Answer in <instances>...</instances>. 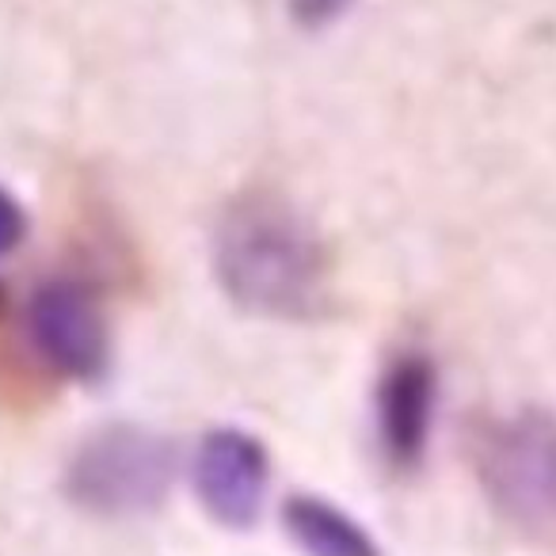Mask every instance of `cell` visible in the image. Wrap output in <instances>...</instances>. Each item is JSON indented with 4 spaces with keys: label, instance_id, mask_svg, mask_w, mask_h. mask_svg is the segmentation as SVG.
I'll return each instance as SVG.
<instances>
[{
    "label": "cell",
    "instance_id": "obj_1",
    "mask_svg": "<svg viewBox=\"0 0 556 556\" xmlns=\"http://www.w3.org/2000/svg\"><path fill=\"white\" fill-rule=\"evenodd\" d=\"M222 290L252 317L320 320L332 309V255L320 229L270 187L232 194L214 222Z\"/></svg>",
    "mask_w": 556,
    "mask_h": 556
},
{
    "label": "cell",
    "instance_id": "obj_2",
    "mask_svg": "<svg viewBox=\"0 0 556 556\" xmlns=\"http://www.w3.org/2000/svg\"><path fill=\"white\" fill-rule=\"evenodd\" d=\"M469 462L500 518L518 530H548L556 522V416L548 408L477 419Z\"/></svg>",
    "mask_w": 556,
    "mask_h": 556
},
{
    "label": "cell",
    "instance_id": "obj_3",
    "mask_svg": "<svg viewBox=\"0 0 556 556\" xmlns=\"http://www.w3.org/2000/svg\"><path fill=\"white\" fill-rule=\"evenodd\" d=\"M176 446L138 424H111L88 434L65 469V495L96 518L153 515L176 480Z\"/></svg>",
    "mask_w": 556,
    "mask_h": 556
},
{
    "label": "cell",
    "instance_id": "obj_4",
    "mask_svg": "<svg viewBox=\"0 0 556 556\" xmlns=\"http://www.w3.org/2000/svg\"><path fill=\"white\" fill-rule=\"evenodd\" d=\"M24 340L58 378L92 386L111 366V328L100 290L80 275H54L24 305Z\"/></svg>",
    "mask_w": 556,
    "mask_h": 556
},
{
    "label": "cell",
    "instance_id": "obj_5",
    "mask_svg": "<svg viewBox=\"0 0 556 556\" xmlns=\"http://www.w3.org/2000/svg\"><path fill=\"white\" fill-rule=\"evenodd\" d=\"M439 412V366L427 351H396L374 389V431L393 472H416L427 457Z\"/></svg>",
    "mask_w": 556,
    "mask_h": 556
},
{
    "label": "cell",
    "instance_id": "obj_6",
    "mask_svg": "<svg viewBox=\"0 0 556 556\" xmlns=\"http://www.w3.org/2000/svg\"><path fill=\"white\" fill-rule=\"evenodd\" d=\"M194 492L206 515L225 530H248L260 522L270 484L267 446L252 431L217 427L194 454Z\"/></svg>",
    "mask_w": 556,
    "mask_h": 556
},
{
    "label": "cell",
    "instance_id": "obj_7",
    "mask_svg": "<svg viewBox=\"0 0 556 556\" xmlns=\"http://www.w3.org/2000/svg\"><path fill=\"white\" fill-rule=\"evenodd\" d=\"M282 526L309 556H381L370 530L320 495H290L282 503Z\"/></svg>",
    "mask_w": 556,
    "mask_h": 556
},
{
    "label": "cell",
    "instance_id": "obj_8",
    "mask_svg": "<svg viewBox=\"0 0 556 556\" xmlns=\"http://www.w3.org/2000/svg\"><path fill=\"white\" fill-rule=\"evenodd\" d=\"M351 4H355V0H287L290 20H294L302 31H325V27H332Z\"/></svg>",
    "mask_w": 556,
    "mask_h": 556
},
{
    "label": "cell",
    "instance_id": "obj_9",
    "mask_svg": "<svg viewBox=\"0 0 556 556\" xmlns=\"http://www.w3.org/2000/svg\"><path fill=\"white\" fill-rule=\"evenodd\" d=\"M24 232H27L24 206L16 202V194H9L0 187V255H9L24 240Z\"/></svg>",
    "mask_w": 556,
    "mask_h": 556
}]
</instances>
